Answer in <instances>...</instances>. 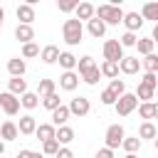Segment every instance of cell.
Segmentation results:
<instances>
[{
	"instance_id": "obj_14",
	"label": "cell",
	"mask_w": 158,
	"mask_h": 158,
	"mask_svg": "<svg viewBox=\"0 0 158 158\" xmlns=\"http://www.w3.org/2000/svg\"><path fill=\"white\" fill-rule=\"evenodd\" d=\"M35 133H37V138L44 143V141H52L54 138V126L52 123H40L37 128H35Z\"/></svg>"
},
{
	"instance_id": "obj_16",
	"label": "cell",
	"mask_w": 158,
	"mask_h": 158,
	"mask_svg": "<svg viewBox=\"0 0 158 158\" xmlns=\"http://www.w3.org/2000/svg\"><path fill=\"white\" fill-rule=\"evenodd\" d=\"M0 138H5V141H15V138H17V126H15L12 121H5V123L0 126Z\"/></svg>"
},
{
	"instance_id": "obj_21",
	"label": "cell",
	"mask_w": 158,
	"mask_h": 158,
	"mask_svg": "<svg viewBox=\"0 0 158 158\" xmlns=\"http://www.w3.org/2000/svg\"><path fill=\"white\" fill-rule=\"evenodd\" d=\"M7 86H10V94H12V96H15V94H25V91H27V84H25V79H22V77H12Z\"/></svg>"
},
{
	"instance_id": "obj_36",
	"label": "cell",
	"mask_w": 158,
	"mask_h": 158,
	"mask_svg": "<svg viewBox=\"0 0 158 158\" xmlns=\"http://www.w3.org/2000/svg\"><path fill=\"white\" fill-rule=\"evenodd\" d=\"M118 44H121V47H136V35H133V32L121 35V37H118Z\"/></svg>"
},
{
	"instance_id": "obj_31",
	"label": "cell",
	"mask_w": 158,
	"mask_h": 158,
	"mask_svg": "<svg viewBox=\"0 0 158 158\" xmlns=\"http://www.w3.org/2000/svg\"><path fill=\"white\" fill-rule=\"evenodd\" d=\"M109 91H111V94L118 99L121 94H126V84H123L121 79H111V86H109Z\"/></svg>"
},
{
	"instance_id": "obj_27",
	"label": "cell",
	"mask_w": 158,
	"mask_h": 158,
	"mask_svg": "<svg viewBox=\"0 0 158 158\" xmlns=\"http://www.w3.org/2000/svg\"><path fill=\"white\" fill-rule=\"evenodd\" d=\"M99 72H101L104 77H111V79H116V77H118V64H116V62H104Z\"/></svg>"
},
{
	"instance_id": "obj_12",
	"label": "cell",
	"mask_w": 158,
	"mask_h": 158,
	"mask_svg": "<svg viewBox=\"0 0 158 158\" xmlns=\"http://www.w3.org/2000/svg\"><path fill=\"white\" fill-rule=\"evenodd\" d=\"M17 20H20V25H30V22L35 20L32 5H20V7H17Z\"/></svg>"
},
{
	"instance_id": "obj_35",
	"label": "cell",
	"mask_w": 158,
	"mask_h": 158,
	"mask_svg": "<svg viewBox=\"0 0 158 158\" xmlns=\"http://www.w3.org/2000/svg\"><path fill=\"white\" fill-rule=\"evenodd\" d=\"M42 104H44V109H49V111H54L57 106H62L57 94H49V96H44V99H42Z\"/></svg>"
},
{
	"instance_id": "obj_1",
	"label": "cell",
	"mask_w": 158,
	"mask_h": 158,
	"mask_svg": "<svg viewBox=\"0 0 158 158\" xmlns=\"http://www.w3.org/2000/svg\"><path fill=\"white\" fill-rule=\"evenodd\" d=\"M94 15L104 25H118L123 20V10L118 5H99V7H94Z\"/></svg>"
},
{
	"instance_id": "obj_49",
	"label": "cell",
	"mask_w": 158,
	"mask_h": 158,
	"mask_svg": "<svg viewBox=\"0 0 158 158\" xmlns=\"http://www.w3.org/2000/svg\"><path fill=\"white\" fill-rule=\"evenodd\" d=\"M2 151H5V143H2V141H0V156H2Z\"/></svg>"
},
{
	"instance_id": "obj_24",
	"label": "cell",
	"mask_w": 158,
	"mask_h": 158,
	"mask_svg": "<svg viewBox=\"0 0 158 158\" xmlns=\"http://www.w3.org/2000/svg\"><path fill=\"white\" fill-rule=\"evenodd\" d=\"M141 118H153V116H158V104H153V101H146V104H141Z\"/></svg>"
},
{
	"instance_id": "obj_42",
	"label": "cell",
	"mask_w": 158,
	"mask_h": 158,
	"mask_svg": "<svg viewBox=\"0 0 158 158\" xmlns=\"http://www.w3.org/2000/svg\"><path fill=\"white\" fill-rule=\"evenodd\" d=\"M101 104H106V106H114V104H116V96H114L109 89H104V91H101Z\"/></svg>"
},
{
	"instance_id": "obj_41",
	"label": "cell",
	"mask_w": 158,
	"mask_h": 158,
	"mask_svg": "<svg viewBox=\"0 0 158 158\" xmlns=\"http://www.w3.org/2000/svg\"><path fill=\"white\" fill-rule=\"evenodd\" d=\"M136 99H153V89H148V86H143V84H138V96Z\"/></svg>"
},
{
	"instance_id": "obj_15",
	"label": "cell",
	"mask_w": 158,
	"mask_h": 158,
	"mask_svg": "<svg viewBox=\"0 0 158 158\" xmlns=\"http://www.w3.org/2000/svg\"><path fill=\"white\" fill-rule=\"evenodd\" d=\"M15 37H17L20 42H25V44H27L30 40H35V32H32V27H30V25H17V27H15Z\"/></svg>"
},
{
	"instance_id": "obj_32",
	"label": "cell",
	"mask_w": 158,
	"mask_h": 158,
	"mask_svg": "<svg viewBox=\"0 0 158 158\" xmlns=\"http://www.w3.org/2000/svg\"><path fill=\"white\" fill-rule=\"evenodd\" d=\"M121 146H123L128 153H136V151L141 148V138H138V136H136V138H123V141H121Z\"/></svg>"
},
{
	"instance_id": "obj_25",
	"label": "cell",
	"mask_w": 158,
	"mask_h": 158,
	"mask_svg": "<svg viewBox=\"0 0 158 158\" xmlns=\"http://www.w3.org/2000/svg\"><path fill=\"white\" fill-rule=\"evenodd\" d=\"M37 94L44 99V96H49V94H54V81L52 79H42L40 84H37Z\"/></svg>"
},
{
	"instance_id": "obj_47",
	"label": "cell",
	"mask_w": 158,
	"mask_h": 158,
	"mask_svg": "<svg viewBox=\"0 0 158 158\" xmlns=\"http://www.w3.org/2000/svg\"><path fill=\"white\" fill-rule=\"evenodd\" d=\"M2 17H5V10L0 7V25H2Z\"/></svg>"
},
{
	"instance_id": "obj_29",
	"label": "cell",
	"mask_w": 158,
	"mask_h": 158,
	"mask_svg": "<svg viewBox=\"0 0 158 158\" xmlns=\"http://www.w3.org/2000/svg\"><path fill=\"white\" fill-rule=\"evenodd\" d=\"M138 136H141V138H156V126H153L151 121L141 123V128H138Z\"/></svg>"
},
{
	"instance_id": "obj_23",
	"label": "cell",
	"mask_w": 158,
	"mask_h": 158,
	"mask_svg": "<svg viewBox=\"0 0 158 158\" xmlns=\"http://www.w3.org/2000/svg\"><path fill=\"white\" fill-rule=\"evenodd\" d=\"M42 59H44L47 64H54V62L59 59V49H57L54 44H47V47L42 49Z\"/></svg>"
},
{
	"instance_id": "obj_26",
	"label": "cell",
	"mask_w": 158,
	"mask_h": 158,
	"mask_svg": "<svg viewBox=\"0 0 158 158\" xmlns=\"http://www.w3.org/2000/svg\"><path fill=\"white\" fill-rule=\"evenodd\" d=\"M141 17H146V20H158V2H146Z\"/></svg>"
},
{
	"instance_id": "obj_39",
	"label": "cell",
	"mask_w": 158,
	"mask_h": 158,
	"mask_svg": "<svg viewBox=\"0 0 158 158\" xmlns=\"http://www.w3.org/2000/svg\"><path fill=\"white\" fill-rule=\"evenodd\" d=\"M42 151H44L47 156H54V153L59 151V143H57L54 138H52V141H44V143H42Z\"/></svg>"
},
{
	"instance_id": "obj_3",
	"label": "cell",
	"mask_w": 158,
	"mask_h": 158,
	"mask_svg": "<svg viewBox=\"0 0 158 158\" xmlns=\"http://www.w3.org/2000/svg\"><path fill=\"white\" fill-rule=\"evenodd\" d=\"M136 104H138L136 94H121L114 106H116V114H118V116H128V114L136 109Z\"/></svg>"
},
{
	"instance_id": "obj_38",
	"label": "cell",
	"mask_w": 158,
	"mask_h": 158,
	"mask_svg": "<svg viewBox=\"0 0 158 158\" xmlns=\"http://www.w3.org/2000/svg\"><path fill=\"white\" fill-rule=\"evenodd\" d=\"M40 54V47L35 44V42H27L25 47H22V57H37Z\"/></svg>"
},
{
	"instance_id": "obj_9",
	"label": "cell",
	"mask_w": 158,
	"mask_h": 158,
	"mask_svg": "<svg viewBox=\"0 0 158 158\" xmlns=\"http://www.w3.org/2000/svg\"><path fill=\"white\" fill-rule=\"evenodd\" d=\"M123 25H126V30L128 32H136L141 25H143V17L138 15V12H128V15H123V20H121Z\"/></svg>"
},
{
	"instance_id": "obj_20",
	"label": "cell",
	"mask_w": 158,
	"mask_h": 158,
	"mask_svg": "<svg viewBox=\"0 0 158 158\" xmlns=\"http://www.w3.org/2000/svg\"><path fill=\"white\" fill-rule=\"evenodd\" d=\"M57 62H59L67 72H72V69L77 67V57H74L72 52H59V59H57Z\"/></svg>"
},
{
	"instance_id": "obj_48",
	"label": "cell",
	"mask_w": 158,
	"mask_h": 158,
	"mask_svg": "<svg viewBox=\"0 0 158 158\" xmlns=\"http://www.w3.org/2000/svg\"><path fill=\"white\" fill-rule=\"evenodd\" d=\"M32 158H44V156L42 153H32Z\"/></svg>"
},
{
	"instance_id": "obj_2",
	"label": "cell",
	"mask_w": 158,
	"mask_h": 158,
	"mask_svg": "<svg viewBox=\"0 0 158 158\" xmlns=\"http://www.w3.org/2000/svg\"><path fill=\"white\" fill-rule=\"evenodd\" d=\"M62 35H64V42H67V44H79V42H81V35H84V27H81V22L74 17V20H67V22H64Z\"/></svg>"
},
{
	"instance_id": "obj_10",
	"label": "cell",
	"mask_w": 158,
	"mask_h": 158,
	"mask_svg": "<svg viewBox=\"0 0 158 158\" xmlns=\"http://www.w3.org/2000/svg\"><path fill=\"white\" fill-rule=\"evenodd\" d=\"M77 84H79V77H77L74 72H64V74L59 77V86H62V89H67V91H74V89H77Z\"/></svg>"
},
{
	"instance_id": "obj_50",
	"label": "cell",
	"mask_w": 158,
	"mask_h": 158,
	"mask_svg": "<svg viewBox=\"0 0 158 158\" xmlns=\"http://www.w3.org/2000/svg\"><path fill=\"white\" fill-rule=\"evenodd\" d=\"M126 158H138V156H136V153H128V156H126Z\"/></svg>"
},
{
	"instance_id": "obj_13",
	"label": "cell",
	"mask_w": 158,
	"mask_h": 158,
	"mask_svg": "<svg viewBox=\"0 0 158 158\" xmlns=\"http://www.w3.org/2000/svg\"><path fill=\"white\" fill-rule=\"evenodd\" d=\"M35 128H37V123H35V116H22V118H20V126H17V133H25V136H30V133H35Z\"/></svg>"
},
{
	"instance_id": "obj_19",
	"label": "cell",
	"mask_w": 158,
	"mask_h": 158,
	"mask_svg": "<svg viewBox=\"0 0 158 158\" xmlns=\"http://www.w3.org/2000/svg\"><path fill=\"white\" fill-rule=\"evenodd\" d=\"M54 141L57 143H69V141H74V131L69 126H59V131H54Z\"/></svg>"
},
{
	"instance_id": "obj_5",
	"label": "cell",
	"mask_w": 158,
	"mask_h": 158,
	"mask_svg": "<svg viewBox=\"0 0 158 158\" xmlns=\"http://www.w3.org/2000/svg\"><path fill=\"white\" fill-rule=\"evenodd\" d=\"M121 141H123V128H121L118 123L109 126V128H106V148H109V151H114V148H118V146H121Z\"/></svg>"
},
{
	"instance_id": "obj_28",
	"label": "cell",
	"mask_w": 158,
	"mask_h": 158,
	"mask_svg": "<svg viewBox=\"0 0 158 158\" xmlns=\"http://www.w3.org/2000/svg\"><path fill=\"white\" fill-rule=\"evenodd\" d=\"M20 104H22L25 109H35V106L40 104V96H37V94H32V91H25V94H22V99H20Z\"/></svg>"
},
{
	"instance_id": "obj_11",
	"label": "cell",
	"mask_w": 158,
	"mask_h": 158,
	"mask_svg": "<svg viewBox=\"0 0 158 158\" xmlns=\"http://www.w3.org/2000/svg\"><path fill=\"white\" fill-rule=\"evenodd\" d=\"M74 10H77V20H79V22H81V20H91V17H94V5H91V2H79Z\"/></svg>"
},
{
	"instance_id": "obj_46",
	"label": "cell",
	"mask_w": 158,
	"mask_h": 158,
	"mask_svg": "<svg viewBox=\"0 0 158 158\" xmlns=\"http://www.w3.org/2000/svg\"><path fill=\"white\" fill-rule=\"evenodd\" d=\"M17 158H32V151H20Z\"/></svg>"
},
{
	"instance_id": "obj_7",
	"label": "cell",
	"mask_w": 158,
	"mask_h": 158,
	"mask_svg": "<svg viewBox=\"0 0 158 158\" xmlns=\"http://www.w3.org/2000/svg\"><path fill=\"white\" fill-rule=\"evenodd\" d=\"M67 109H69V114H74V116H86L91 106H89V99L77 96V99H72V104H69Z\"/></svg>"
},
{
	"instance_id": "obj_34",
	"label": "cell",
	"mask_w": 158,
	"mask_h": 158,
	"mask_svg": "<svg viewBox=\"0 0 158 158\" xmlns=\"http://www.w3.org/2000/svg\"><path fill=\"white\" fill-rule=\"evenodd\" d=\"M143 67H146L151 74H156V69H158V57H156V54H146V59H143Z\"/></svg>"
},
{
	"instance_id": "obj_30",
	"label": "cell",
	"mask_w": 158,
	"mask_h": 158,
	"mask_svg": "<svg viewBox=\"0 0 158 158\" xmlns=\"http://www.w3.org/2000/svg\"><path fill=\"white\" fill-rule=\"evenodd\" d=\"M77 67H79V74H86L89 69H94L96 64H94V59L91 57H81V59H77Z\"/></svg>"
},
{
	"instance_id": "obj_44",
	"label": "cell",
	"mask_w": 158,
	"mask_h": 158,
	"mask_svg": "<svg viewBox=\"0 0 158 158\" xmlns=\"http://www.w3.org/2000/svg\"><path fill=\"white\" fill-rule=\"evenodd\" d=\"M77 7V2H59V10L62 12H69V10H74Z\"/></svg>"
},
{
	"instance_id": "obj_17",
	"label": "cell",
	"mask_w": 158,
	"mask_h": 158,
	"mask_svg": "<svg viewBox=\"0 0 158 158\" xmlns=\"http://www.w3.org/2000/svg\"><path fill=\"white\" fill-rule=\"evenodd\" d=\"M25 69H27V67H25V59H20V57L7 62V72H10L12 77H22V74H25Z\"/></svg>"
},
{
	"instance_id": "obj_40",
	"label": "cell",
	"mask_w": 158,
	"mask_h": 158,
	"mask_svg": "<svg viewBox=\"0 0 158 158\" xmlns=\"http://www.w3.org/2000/svg\"><path fill=\"white\" fill-rule=\"evenodd\" d=\"M141 84H143V86H148V89H156V84H158V79H156V74H151V72H146V74H143V79H141Z\"/></svg>"
},
{
	"instance_id": "obj_8",
	"label": "cell",
	"mask_w": 158,
	"mask_h": 158,
	"mask_svg": "<svg viewBox=\"0 0 158 158\" xmlns=\"http://www.w3.org/2000/svg\"><path fill=\"white\" fill-rule=\"evenodd\" d=\"M138 67H141V59H138V57H123V59L118 62V69H121L123 74H136Z\"/></svg>"
},
{
	"instance_id": "obj_18",
	"label": "cell",
	"mask_w": 158,
	"mask_h": 158,
	"mask_svg": "<svg viewBox=\"0 0 158 158\" xmlns=\"http://www.w3.org/2000/svg\"><path fill=\"white\" fill-rule=\"evenodd\" d=\"M67 118H69V109H67V106H57V109L52 111V121H54V126H64Z\"/></svg>"
},
{
	"instance_id": "obj_33",
	"label": "cell",
	"mask_w": 158,
	"mask_h": 158,
	"mask_svg": "<svg viewBox=\"0 0 158 158\" xmlns=\"http://www.w3.org/2000/svg\"><path fill=\"white\" fill-rule=\"evenodd\" d=\"M136 47L141 54H153V40H136Z\"/></svg>"
},
{
	"instance_id": "obj_45",
	"label": "cell",
	"mask_w": 158,
	"mask_h": 158,
	"mask_svg": "<svg viewBox=\"0 0 158 158\" xmlns=\"http://www.w3.org/2000/svg\"><path fill=\"white\" fill-rule=\"evenodd\" d=\"M96 158H114V156H111V151H109V148H101V151L96 153Z\"/></svg>"
},
{
	"instance_id": "obj_22",
	"label": "cell",
	"mask_w": 158,
	"mask_h": 158,
	"mask_svg": "<svg viewBox=\"0 0 158 158\" xmlns=\"http://www.w3.org/2000/svg\"><path fill=\"white\" fill-rule=\"evenodd\" d=\"M89 32H91V37H104V32H106V25H104L101 20L91 17V20H89Z\"/></svg>"
},
{
	"instance_id": "obj_6",
	"label": "cell",
	"mask_w": 158,
	"mask_h": 158,
	"mask_svg": "<svg viewBox=\"0 0 158 158\" xmlns=\"http://www.w3.org/2000/svg\"><path fill=\"white\" fill-rule=\"evenodd\" d=\"M0 106H2V111H5L7 116H15V114L20 111V99L12 96L10 91H5V94H0Z\"/></svg>"
},
{
	"instance_id": "obj_37",
	"label": "cell",
	"mask_w": 158,
	"mask_h": 158,
	"mask_svg": "<svg viewBox=\"0 0 158 158\" xmlns=\"http://www.w3.org/2000/svg\"><path fill=\"white\" fill-rule=\"evenodd\" d=\"M81 77H84V81H86V84H96V81H99V77H101V72H99V67H94V69H89V72H86V74H81Z\"/></svg>"
},
{
	"instance_id": "obj_4",
	"label": "cell",
	"mask_w": 158,
	"mask_h": 158,
	"mask_svg": "<svg viewBox=\"0 0 158 158\" xmlns=\"http://www.w3.org/2000/svg\"><path fill=\"white\" fill-rule=\"evenodd\" d=\"M104 57H106V62H121L123 59V47L118 44V40H106L104 42Z\"/></svg>"
},
{
	"instance_id": "obj_43",
	"label": "cell",
	"mask_w": 158,
	"mask_h": 158,
	"mask_svg": "<svg viewBox=\"0 0 158 158\" xmlns=\"http://www.w3.org/2000/svg\"><path fill=\"white\" fill-rule=\"evenodd\" d=\"M54 156H57V158H74V153H72L69 148H59V151H57Z\"/></svg>"
}]
</instances>
